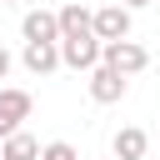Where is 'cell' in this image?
Instances as JSON below:
<instances>
[{
    "instance_id": "cell-1",
    "label": "cell",
    "mask_w": 160,
    "mask_h": 160,
    "mask_svg": "<svg viewBox=\"0 0 160 160\" xmlns=\"http://www.w3.org/2000/svg\"><path fill=\"white\" fill-rule=\"evenodd\" d=\"M100 65H110L115 75H140L145 65H150V50L140 45V40H110V45H100Z\"/></svg>"
},
{
    "instance_id": "cell-2",
    "label": "cell",
    "mask_w": 160,
    "mask_h": 160,
    "mask_svg": "<svg viewBox=\"0 0 160 160\" xmlns=\"http://www.w3.org/2000/svg\"><path fill=\"white\" fill-rule=\"evenodd\" d=\"M30 110H35V100H30V90H15V85H0V140L5 135H15L25 120H30Z\"/></svg>"
},
{
    "instance_id": "cell-3",
    "label": "cell",
    "mask_w": 160,
    "mask_h": 160,
    "mask_svg": "<svg viewBox=\"0 0 160 160\" xmlns=\"http://www.w3.org/2000/svg\"><path fill=\"white\" fill-rule=\"evenodd\" d=\"M20 35H25V45H60V15L55 10H30L20 20Z\"/></svg>"
},
{
    "instance_id": "cell-4",
    "label": "cell",
    "mask_w": 160,
    "mask_h": 160,
    "mask_svg": "<svg viewBox=\"0 0 160 160\" xmlns=\"http://www.w3.org/2000/svg\"><path fill=\"white\" fill-rule=\"evenodd\" d=\"M95 40H100V45H110V40H130V10H125L120 0L95 10Z\"/></svg>"
},
{
    "instance_id": "cell-5",
    "label": "cell",
    "mask_w": 160,
    "mask_h": 160,
    "mask_svg": "<svg viewBox=\"0 0 160 160\" xmlns=\"http://www.w3.org/2000/svg\"><path fill=\"white\" fill-rule=\"evenodd\" d=\"M60 65L90 75V70L100 65V40H95V35H85V40H60Z\"/></svg>"
},
{
    "instance_id": "cell-6",
    "label": "cell",
    "mask_w": 160,
    "mask_h": 160,
    "mask_svg": "<svg viewBox=\"0 0 160 160\" xmlns=\"http://www.w3.org/2000/svg\"><path fill=\"white\" fill-rule=\"evenodd\" d=\"M55 15H60V40H85V35H95V10H85L80 0H75V5H60Z\"/></svg>"
},
{
    "instance_id": "cell-7",
    "label": "cell",
    "mask_w": 160,
    "mask_h": 160,
    "mask_svg": "<svg viewBox=\"0 0 160 160\" xmlns=\"http://www.w3.org/2000/svg\"><path fill=\"white\" fill-rule=\"evenodd\" d=\"M90 100H95V105L125 100V75H115L110 65H95V70H90Z\"/></svg>"
},
{
    "instance_id": "cell-8",
    "label": "cell",
    "mask_w": 160,
    "mask_h": 160,
    "mask_svg": "<svg viewBox=\"0 0 160 160\" xmlns=\"http://www.w3.org/2000/svg\"><path fill=\"white\" fill-rule=\"evenodd\" d=\"M145 150H150V135H145L140 125L115 130V145H110V155H115V160H145Z\"/></svg>"
},
{
    "instance_id": "cell-9",
    "label": "cell",
    "mask_w": 160,
    "mask_h": 160,
    "mask_svg": "<svg viewBox=\"0 0 160 160\" xmlns=\"http://www.w3.org/2000/svg\"><path fill=\"white\" fill-rule=\"evenodd\" d=\"M0 160H40V140L30 130H15L0 140Z\"/></svg>"
},
{
    "instance_id": "cell-10",
    "label": "cell",
    "mask_w": 160,
    "mask_h": 160,
    "mask_svg": "<svg viewBox=\"0 0 160 160\" xmlns=\"http://www.w3.org/2000/svg\"><path fill=\"white\" fill-rule=\"evenodd\" d=\"M20 60L30 75H50V70H60V45H25Z\"/></svg>"
},
{
    "instance_id": "cell-11",
    "label": "cell",
    "mask_w": 160,
    "mask_h": 160,
    "mask_svg": "<svg viewBox=\"0 0 160 160\" xmlns=\"http://www.w3.org/2000/svg\"><path fill=\"white\" fill-rule=\"evenodd\" d=\"M40 160H80V150L70 140H50V145H40Z\"/></svg>"
},
{
    "instance_id": "cell-12",
    "label": "cell",
    "mask_w": 160,
    "mask_h": 160,
    "mask_svg": "<svg viewBox=\"0 0 160 160\" xmlns=\"http://www.w3.org/2000/svg\"><path fill=\"white\" fill-rule=\"evenodd\" d=\"M10 65H15V60H10V50H5V45H0V80H5V75H10Z\"/></svg>"
},
{
    "instance_id": "cell-13",
    "label": "cell",
    "mask_w": 160,
    "mask_h": 160,
    "mask_svg": "<svg viewBox=\"0 0 160 160\" xmlns=\"http://www.w3.org/2000/svg\"><path fill=\"white\" fill-rule=\"evenodd\" d=\"M120 5H125V10H145L150 0H120Z\"/></svg>"
},
{
    "instance_id": "cell-14",
    "label": "cell",
    "mask_w": 160,
    "mask_h": 160,
    "mask_svg": "<svg viewBox=\"0 0 160 160\" xmlns=\"http://www.w3.org/2000/svg\"><path fill=\"white\" fill-rule=\"evenodd\" d=\"M0 5H20V0H0Z\"/></svg>"
},
{
    "instance_id": "cell-15",
    "label": "cell",
    "mask_w": 160,
    "mask_h": 160,
    "mask_svg": "<svg viewBox=\"0 0 160 160\" xmlns=\"http://www.w3.org/2000/svg\"><path fill=\"white\" fill-rule=\"evenodd\" d=\"M110 160H115V155H110Z\"/></svg>"
}]
</instances>
